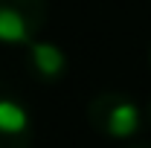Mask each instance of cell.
Segmentation results:
<instances>
[{
  "instance_id": "obj_5",
  "label": "cell",
  "mask_w": 151,
  "mask_h": 148,
  "mask_svg": "<svg viewBox=\"0 0 151 148\" xmlns=\"http://www.w3.org/2000/svg\"><path fill=\"white\" fill-rule=\"evenodd\" d=\"M142 119H145V122H148V125H151V102H148V105H145V113H142Z\"/></svg>"
},
{
  "instance_id": "obj_4",
  "label": "cell",
  "mask_w": 151,
  "mask_h": 148,
  "mask_svg": "<svg viewBox=\"0 0 151 148\" xmlns=\"http://www.w3.org/2000/svg\"><path fill=\"white\" fill-rule=\"evenodd\" d=\"M26 61H29V70L38 81H47V84H55L61 75L67 73V55L64 50L50 44V41H32L29 44V52H26Z\"/></svg>"
},
{
  "instance_id": "obj_6",
  "label": "cell",
  "mask_w": 151,
  "mask_h": 148,
  "mask_svg": "<svg viewBox=\"0 0 151 148\" xmlns=\"http://www.w3.org/2000/svg\"><path fill=\"white\" fill-rule=\"evenodd\" d=\"M134 148H151V145H134Z\"/></svg>"
},
{
  "instance_id": "obj_3",
  "label": "cell",
  "mask_w": 151,
  "mask_h": 148,
  "mask_svg": "<svg viewBox=\"0 0 151 148\" xmlns=\"http://www.w3.org/2000/svg\"><path fill=\"white\" fill-rule=\"evenodd\" d=\"M32 145V116L15 99H0V148Z\"/></svg>"
},
{
  "instance_id": "obj_1",
  "label": "cell",
  "mask_w": 151,
  "mask_h": 148,
  "mask_svg": "<svg viewBox=\"0 0 151 148\" xmlns=\"http://www.w3.org/2000/svg\"><path fill=\"white\" fill-rule=\"evenodd\" d=\"M87 122L96 134L108 139H128L142 125V111L137 108L131 96L105 90L87 105Z\"/></svg>"
},
{
  "instance_id": "obj_2",
  "label": "cell",
  "mask_w": 151,
  "mask_h": 148,
  "mask_svg": "<svg viewBox=\"0 0 151 148\" xmlns=\"http://www.w3.org/2000/svg\"><path fill=\"white\" fill-rule=\"evenodd\" d=\"M47 23V0H0V41L29 47Z\"/></svg>"
}]
</instances>
